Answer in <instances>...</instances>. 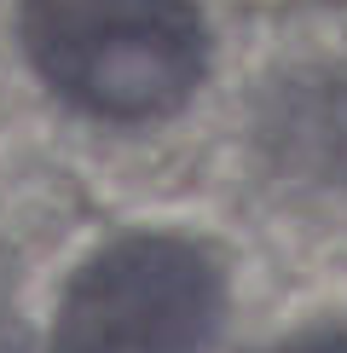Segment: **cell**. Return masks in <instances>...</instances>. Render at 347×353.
I'll list each match as a JSON object with an SVG mask.
<instances>
[{
	"instance_id": "6da1fadb",
	"label": "cell",
	"mask_w": 347,
	"mask_h": 353,
	"mask_svg": "<svg viewBox=\"0 0 347 353\" xmlns=\"http://www.w3.org/2000/svg\"><path fill=\"white\" fill-rule=\"evenodd\" d=\"M18 41L35 76L98 122L174 116L209 70L197 0H23Z\"/></svg>"
},
{
	"instance_id": "7a4b0ae2",
	"label": "cell",
	"mask_w": 347,
	"mask_h": 353,
	"mask_svg": "<svg viewBox=\"0 0 347 353\" xmlns=\"http://www.w3.org/2000/svg\"><path fill=\"white\" fill-rule=\"evenodd\" d=\"M220 325V261L174 232H134L81 261L47 353H209Z\"/></svg>"
},
{
	"instance_id": "3957f363",
	"label": "cell",
	"mask_w": 347,
	"mask_h": 353,
	"mask_svg": "<svg viewBox=\"0 0 347 353\" xmlns=\"http://www.w3.org/2000/svg\"><path fill=\"white\" fill-rule=\"evenodd\" d=\"M260 145L284 174L347 191V70H313L266 99Z\"/></svg>"
},
{
	"instance_id": "277c9868",
	"label": "cell",
	"mask_w": 347,
	"mask_h": 353,
	"mask_svg": "<svg viewBox=\"0 0 347 353\" xmlns=\"http://www.w3.org/2000/svg\"><path fill=\"white\" fill-rule=\"evenodd\" d=\"M266 353H347V330H301V336H289V342L278 347H266Z\"/></svg>"
}]
</instances>
